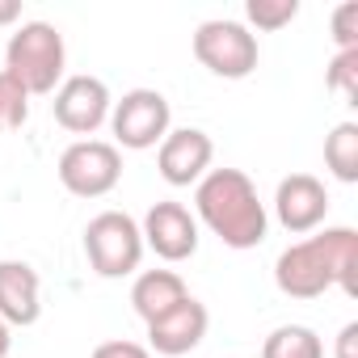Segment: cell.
I'll return each instance as SVG.
<instances>
[{
  "label": "cell",
  "instance_id": "cell-1",
  "mask_svg": "<svg viewBox=\"0 0 358 358\" xmlns=\"http://www.w3.org/2000/svg\"><path fill=\"white\" fill-rule=\"evenodd\" d=\"M274 282L291 299H320L329 287H341L350 299L358 295V232L354 228H324L274 262Z\"/></svg>",
  "mask_w": 358,
  "mask_h": 358
},
{
  "label": "cell",
  "instance_id": "cell-2",
  "mask_svg": "<svg viewBox=\"0 0 358 358\" xmlns=\"http://www.w3.org/2000/svg\"><path fill=\"white\" fill-rule=\"evenodd\" d=\"M194 220L207 224L228 249H257L270 232L266 203L245 169H211L194 186Z\"/></svg>",
  "mask_w": 358,
  "mask_h": 358
},
{
  "label": "cell",
  "instance_id": "cell-3",
  "mask_svg": "<svg viewBox=\"0 0 358 358\" xmlns=\"http://www.w3.org/2000/svg\"><path fill=\"white\" fill-rule=\"evenodd\" d=\"M64 68H68V47H64V34H59L51 22H22V26L9 34L5 72H9L30 97L55 93V89L64 85Z\"/></svg>",
  "mask_w": 358,
  "mask_h": 358
},
{
  "label": "cell",
  "instance_id": "cell-4",
  "mask_svg": "<svg viewBox=\"0 0 358 358\" xmlns=\"http://www.w3.org/2000/svg\"><path fill=\"white\" fill-rule=\"evenodd\" d=\"M85 257L101 278H127L143 262V232L127 211H101L85 224Z\"/></svg>",
  "mask_w": 358,
  "mask_h": 358
},
{
  "label": "cell",
  "instance_id": "cell-5",
  "mask_svg": "<svg viewBox=\"0 0 358 358\" xmlns=\"http://www.w3.org/2000/svg\"><path fill=\"white\" fill-rule=\"evenodd\" d=\"M194 59L224 80H245L257 68V34L241 22L215 17L194 30Z\"/></svg>",
  "mask_w": 358,
  "mask_h": 358
},
{
  "label": "cell",
  "instance_id": "cell-6",
  "mask_svg": "<svg viewBox=\"0 0 358 358\" xmlns=\"http://www.w3.org/2000/svg\"><path fill=\"white\" fill-rule=\"evenodd\" d=\"M59 182L76 199H106L122 182V152L106 139H76L59 156Z\"/></svg>",
  "mask_w": 358,
  "mask_h": 358
},
{
  "label": "cell",
  "instance_id": "cell-7",
  "mask_svg": "<svg viewBox=\"0 0 358 358\" xmlns=\"http://www.w3.org/2000/svg\"><path fill=\"white\" fill-rule=\"evenodd\" d=\"M173 110H169V97L156 93V89H131L114 101L110 110V131L122 148L131 152H143V148H160V139L173 131Z\"/></svg>",
  "mask_w": 358,
  "mask_h": 358
},
{
  "label": "cell",
  "instance_id": "cell-8",
  "mask_svg": "<svg viewBox=\"0 0 358 358\" xmlns=\"http://www.w3.org/2000/svg\"><path fill=\"white\" fill-rule=\"evenodd\" d=\"M51 110H55V122L72 135H93L97 127L110 122V110H114V97L106 89L101 76H64V85L51 93Z\"/></svg>",
  "mask_w": 358,
  "mask_h": 358
},
{
  "label": "cell",
  "instance_id": "cell-9",
  "mask_svg": "<svg viewBox=\"0 0 358 358\" xmlns=\"http://www.w3.org/2000/svg\"><path fill=\"white\" fill-rule=\"evenodd\" d=\"M139 232H143V249H152L160 262H186L199 253V220L182 203H169V199L152 203Z\"/></svg>",
  "mask_w": 358,
  "mask_h": 358
},
{
  "label": "cell",
  "instance_id": "cell-10",
  "mask_svg": "<svg viewBox=\"0 0 358 358\" xmlns=\"http://www.w3.org/2000/svg\"><path fill=\"white\" fill-rule=\"evenodd\" d=\"M211 160H215V143L199 127H177L156 148V169L169 186H199L211 173Z\"/></svg>",
  "mask_w": 358,
  "mask_h": 358
},
{
  "label": "cell",
  "instance_id": "cell-11",
  "mask_svg": "<svg viewBox=\"0 0 358 358\" xmlns=\"http://www.w3.org/2000/svg\"><path fill=\"white\" fill-rule=\"evenodd\" d=\"M274 215L295 236L316 232L324 224V215H329V190H324V182H320V177H312V173L282 177L278 190H274Z\"/></svg>",
  "mask_w": 358,
  "mask_h": 358
},
{
  "label": "cell",
  "instance_id": "cell-12",
  "mask_svg": "<svg viewBox=\"0 0 358 358\" xmlns=\"http://www.w3.org/2000/svg\"><path fill=\"white\" fill-rule=\"evenodd\" d=\"M207 329H211V316L190 295V299L177 303L169 316H160V320L148 324V350H156L160 358H182V354H190V350L203 345Z\"/></svg>",
  "mask_w": 358,
  "mask_h": 358
},
{
  "label": "cell",
  "instance_id": "cell-13",
  "mask_svg": "<svg viewBox=\"0 0 358 358\" xmlns=\"http://www.w3.org/2000/svg\"><path fill=\"white\" fill-rule=\"evenodd\" d=\"M43 316V282L30 262H0V320L9 329H30Z\"/></svg>",
  "mask_w": 358,
  "mask_h": 358
},
{
  "label": "cell",
  "instance_id": "cell-14",
  "mask_svg": "<svg viewBox=\"0 0 358 358\" xmlns=\"http://www.w3.org/2000/svg\"><path fill=\"white\" fill-rule=\"evenodd\" d=\"M182 299H190V291H186V278L177 270H143L131 282V308L143 324L169 316Z\"/></svg>",
  "mask_w": 358,
  "mask_h": 358
},
{
  "label": "cell",
  "instance_id": "cell-15",
  "mask_svg": "<svg viewBox=\"0 0 358 358\" xmlns=\"http://www.w3.org/2000/svg\"><path fill=\"white\" fill-rule=\"evenodd\" d=\"M324 164L337 182H358V122H337L324 135Z\"/></svg>",
  "mask_w": 358,
  "mask_h": 358
},
{
  "label": "cell",
  "instance_id": "cell-16",
  "mask_svg": "<svg viewBox=\"0 0 358 358\" xmlns=\"http://www.w3.org/2000/svg\"><path fill=\"white\" fill-rule=\"evenodd\" d=\"M262 358H324V341L308 324H282L266 337Z\"/></svg>",
  "mask_w": 358,
  "mask_h": 358
},
{
  "label": "cell",
  "instance_id": "cell-17",
  "mask_svg": "<svg viewBox=\"0 0 358 358\" xmlns=\"http://www.w3.org/2000/svg\"><path fill=\"white\" fill-rule=\"evenodd\" d=\"M245 17H249V26L274 34V30H282V26H291L299 17V0H249Z\"/></svg>",
  "mask_w": 358,
  "mask_h": 358
},
{
  "label": "cell",
  "instance_id": "cell-18",
  "mask_svg": "<svg viewBox=\"0 0 358 358\" xmlns=\"http://www.w3.org/2000/svg\"><path fill=\"white\" fill-rule=\"evenodd\" d=\"M26 118H30V93L9 72H0V131H17L26 127Z\"/></svg>",
  "mask_w": 358,
  "mask_h": 358
},
{
  "label": "cell",
  "instance_id": "cell-19",
  "mask_svg": "<svg viewBox=\"0 0 358 358\" xmlns=\"http://www.w3.org/2000/svg\"><path fill=\"white\" fill-rule=\"evenodd\" d=\"M324 85L345 97V101H358V51H337L329 72H324Z\"/></svg>",
  "mask_w": 358,
  "mask_h": 358
},
{
  "label": "cell",
  "instance_id": "cell-20",
  "mask_svg": "<svg viewBox=\"0 0 358 358\" xmlns=\"http://www.w3.org/2000/svg\"><path fill=\"white\" fill-rule=\"evenodd\" d=\"M333 43L337 51H358V0H345L333 13Z\"/></svg>",
  "mask_w": 358,
  "mask_h": 358
},
{
  "label": "cell",
  "instance_id": "cell-21",
  "mask_svg": "<svg viewBox=\"0 0 358 358\" xmlns=\"http://www.w3.org/2000/svg\"><path fill=\"white\" fill-rule=\"evenodd\" d=\"M89 358H152V350H148V345H139V341L114 337V341H101Z\"/></svg>",
  "mask_w": 358,
  "mask_h": 358
},
{
  "label": "cell",
  "instance_id": "cell-22",
  "mask_svg": "<svg viewBox=\"0 0 358 358\" xmlns=\"http://www.w3.org/2000/svg\"><path fill=\"white\" fill-rule=\"evenodd\" d=\"M337 358H358V324L354 320L337 333Z\"/></svg>",
  "mask_w": 358,
  "mask_h": 358
},
{
  "label": "cell",
  "instance_id": "cell-23",
  "mask_svg": "<svg viewBox=\"0 0 358 358\" xmlns=\"http://www.w3.org/2000/svg\"><path fill=\"white\" fill-rule=\"evenodd\" d=\"M22 17V5L17 0H0V26H13Z\"/></svg>",
  "mask_w": 358,
  "mask_h": 358
}]
</instances>
